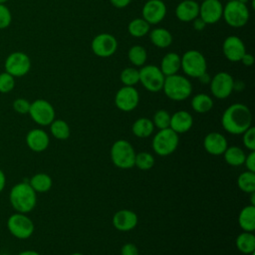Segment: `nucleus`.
I'll use <instances>...</instances> for the list:
<instances>
[{
    "instance_id": "1",
    "label": "nucleus",
    "mask_w": 255,
    "mask_h": 255,
    "mask_svg": "<svg viewBox=\"0 0 255 255\" xmlns=\"http://www.w3.org/2000/svg\"><path fill=\"white\" fill-rule=\"evenodd\" d=\"M221 125L231 134H242L252 125V114L247 106L233 104L222 114Z\"/></svg>"
},
{
    "instance_id": "2",
    "label": "nucleus",
    "mask_w": 255,
    "mask_h": 255,
    "mask_svg": "<svg viewBox=\"0 0 255 255\" xmlns=\"http://www.w3.org/2000/svg\"><path fill=\"white\" fill-rule=\"evenodd\" d=\"M9 201L16 212L29 213L37 203V195L29 182H19L15 184L9 193Z\"/></svg>"
},
{
    "instance_id": "3",
    "label": "nucleus",
    "mask_w": 255,
    "mask_h": 255,
    "mask_svg": "<svg viewBox=\"0 0 255 255\" xmlns=\"http://www.w3.org/2000/svg\"><path fill=\"white\" fill-rule=\"evenodd\" d=\"M162 91L168 99L180 102L189 98L192 92V85L187 78L175 74L165 77Z\"/></svg>"
},
{
    "instance_id": "4",
    "label": "nucleus",
    "mask_w": 255,
    "mask_h": 255,
    "mask_svg": "<svg viewBox=\"0 0 255 255\" xmlns=\"http://www.w3.org/2000/svg\"><path fill=\"white\" fill-rule=\"evenodd\" d=\"M135 151L126 139H119L115 141L111 148V159L113 163L122 169H128L134 166Z\"/></svg>"
},
{
    "instance_id": "5",
    "label": "nucleus",
    "mask_w": 255,
    "mask_h": 255,
    "mask_svg": "<svg viewBox=\"0 0 255 255\" xmlns=\"http://www.w3.org/2000/svg\"><path fill=\"white\" fill-rule=\"evenodd\" d=\"M180 69L191 78H199L206 73L207 63L202 53L197 50H188L180 57Z\"/></svg>"
},
{
    "instance_id": "6",
    "label": "nucleus",
    "mask_w": 255,
    "mask_h": 255,
    "mask_svg": "<svg viewBox=\"0 0 255 255\" xmlns=\"http://www.w3.org/2000/svg\"><path fill=\"white\" fill-rule=\"evenodd\" d=\"M178 134L170 128L159 129L153 136L151 145L154 152L160 156L171 154L178 145Z\"/></svg>"
},
{
    "instance_id": "7",
    "label": "nucleus",
    "mask_w": 255,
    "mask_h": 255,
    "mask_svg": "<svg viewBox=\"0 0 255 255\" xmlns=\"http://www.w3.org/2000/svg\"><path fill=\"white\" fill-rule=\"evenodd\" d=\"M7 229L17 239H28L34 233V223L26 213L15 212L7 219Z\"/></svg>"
},
{
    "instance_id": "8",
    "label": "nucleus",
    "mask_w": 255,
    "mask_h": 255,
    "mask_svg": "<svg viewBox=\"0 0 255 255\" xmlns=\"http://www.w3.org/2000/svg\"><path fill=\"white\" fill-rule=\"evenodd\" d=\"M249 16L250 13L246 4L237 0L228 1L223 7L222 17L230 27L240 28L245 26L249 20Z\"/></svg>"
},
{
    "instance_id": "9",
    "label": "nucleus",
    "mask_w": 255,
    "mask_h": 255,
    "mask_svg": "<svg viewBox=\"0 0 255 255\" xmlns=\"http://www.w3.org/2000/svg\"><path fill=\"white\" fill-rule=\"evenodd\" d=\"M4 68L5 72L14 78L23 77L27 75L31 69V60L26 53L15 51L9 54L5 59Z\"/></svg>"
},
{
    "instance_id": "10",
    "label": "nucleus",
    "mask_w": 255,
    "mask_h": 255,
    "mask_svg": "<svg viewBox=\"0 0 255 255\" xmlns=\"http://www.w3.org/2000/svg\"><path fill=\"white\" fill-rule=\"evenodd\" d=\"M139 72V83L148 92L156 93L162 90L165 76L155 65H145Z\"/></svg>"
},
{
    "instance_id": "11",
    "label": "nucleus",
    "mask_w": 255,
    "mask_h": 255,
    "mask_svg": "<svg viewBox=\"0 0 255 255\" xmlns=\"http://www.w3.org/2000/svg\"><path fill=\"white\" fill-rule=\"evenodd\" d=\"M28 114L36 124L42 127L50 126L55 120L54 107L44 99H38L32 102Z\"/></svg>"
},
{
    "instance_id": "12",
    "label": "nucleus",
    "mask_w": 255,
    "mask_h": 255,
    "mask_svg": "<svg viewBox=\"0 0 255 255\" xmlns=\"http://www.w3.org/2000/svg\"><path fill=\"white\" fill-rule=\"evenodd\" d=\"M91 48L96 56L100 58H109L116 53L118 49V41L112 34L101 33L92 40Z\"/></svg>"
},
{
    "instance_id": "13",
    "label": "nucleus",
    "mask_w": 255,
    "mask_h": 255,
    "mask_svg": "<svg viewBox=\"0 0 255 255\" xmlns=\"http://www.w3.org/2000/svg\"><path fill=\"white\" fill-rule=\"evenodd\" d=\"M210 91L216 99H226L233 92L234 79L227 72H219L210 80Z\"/></svg>"
},
{
    "instance_id": "14",
    "label": "nucleus",
    "mask_w": 255,
    "mask_h": 255,
    "mask_svg": "<svg viewBox=\"0 0 255 255\" xmlns=\"http://www.w3.org/2000/svg\"><path fill=\"white\" fill-rule=\"evenodd\" d=\"M139 102L138 92L134 87L124 86L121 88L115 96L116 107L123 112L133 111Z\"/></svg>"
},
{
    "instance_id": "15",
    "label": "nucleus",
    "mask_w": 255,
    "mask_h": 255,
    "mask_svg": "<svg viewBox=\"0 0 255 255\" xmlns=\"http://www.w3.org/2000/svg\"><path fill=\"white\" fill-rule=\"evenodd\" d=\"M141 15L149 25L158 24L166 15V6L162 0H148L142 7Z\"/></svg>"
},
{
    "instance_id": "16",
    "label": "nucleus",
    "mask_w": 255,
    "mask_h": 255,
    "mask_svg": "<svg viewBox=\"0 0 255 255\" xmlns=\"http://www.w3.org/2000/svg\"><path fill=\"white\" fill-rule=\"evenodd\" d=\"M223 5L219 0H202L199 5V17L206 24H215L222 18Z\"/></svg>"
},
{
    "instance_id": "17",
    "label": "nucleus",
    "mask_w": 255,
    "mask_h": 255,
    "mask_svg": "<svg viewBox=\"0 0 255 255\" xmlns=\"http://www.w3.org/2000/svg\"><path fill=\"white\" fill-rule=\"evenodd\" d=\"M222 51L227 60L230 62H239L246 53L243 41L234 35L228 36L222 44Z\"/></svg>"
},
{
    "instance_id": "18",
    "label": "nucleus",
    "mask_w": 255,
    "mask_h": 255,
    "mask_svg": "<svg viewBox=\"0 0 255 255\" xmlns=\"http://www.w3.org/2000/svg\"><path fill=\"white\" fill-rule=\"evenodd\" d=\"M227 146H228L227 139L220 132L211 131L207 133L203 139L204 149L212 155L223 154Z\"/></svg>"
},
{
    "instance_id": "19",
    "label": "nucleus",
    "mask_w": 255,
    "mask_h": 255,
    "mask_svg": "<svg viewBox=\"0 0 255 255\" xmlns=\"http://www.w3.org/2000/svg\"><path fill=\"white\" fill-rule=\"evenodd\" d=\"M137 215L128 209L117 211L113 217V224L117 230L126 232L132 230L137 225Z\"/></svg>"
},
{
    "instance_id": "20",
    "label": "nucleus",
    "mask_w": 255,
    "mask_h": 255,
    "mask_svg": "<svg viewBox=\"0 0 255 255\" xmlns=\"http://www.w3.org/2000/svg\"><path fill=\"white\" fill-rule=\"evenodd\" d=\"M28 147L35 152H42L47 149L50 143L48 133L42 128H32L26 135Z\"/></svg>"
},
{
    "instance_id": "21",
    "label": "nucleus",
    "mask_w": 255,
    "mask_h": 255,
    "mask_svg": "<svg viewBox=\"0 0 255 255\" xmlns=\"http://www.w3.org/2000/svg\"><path fill=\"white\" fill-rule=\"evenodd\" d=\"M175 16L181 22L193 21L199 16V4L194 0H183L176 6Z\"/></svg>"
},
{
    "instance_id": "22",
    "label": "nucleus",
    "mask_w": 255,
    "mask_h": 255,
    "mask_svg": "<svg viewBox=\"0 0 255 255\" xmlns=\"http://www.w3.org/2000/svg\"><path fill=\"white\" fill-rule=\"evenodd\" d=\"M193 125L192 116L186 111H177L170 116L169 128L177 134L188 131Z\"/></svg>"
},
{
    "instance_id": "23",
    "label": "nucleus",
    "mask_w": 255,
    "mask_h": 255,
    "mask_svg": "<svg viewBox=\"0 0 255 255\" xmlns=\"http://www.w3.org/2000/svg\"><path fill=\"white\" fill-rule=\"evenodd\" d=\"M159 69L165 77L177 74L180 69V56L174 52L165 54L161 59Z\"/></svg>"
},
{
    "instance_id": "24",
    "label": "nucleus",
    "mask_w": 255,
    "mask_h": 255,
    "mask_svg": "<svg viewBox=\"0 0 255 255\" xmlns=\"http://www.w3.org/2000/svg\"><path fill=\"white\" fill-rule=\"evenodd\" d=\"M239 226L243 231L253 232L255 230V206L250 204L243 207L238 216Z\"/></svg>"
},
{
    "instance_id": "25",
    "label": "nucleus",
    "mask_w": 255,
    "mask_h": 255,
    "mask_svg": "<svg viewBox=\"0 0 255 255\" xmlns=\"http://www.w3.org/2000/svg\"><path fill=\"white\" fill-rule=\"evenodd\" d=\"M149 40L155 47L164 49L171 45L172 35L165 28H155L149 31Z\"/></svg>"
},
{
    "instance_id": "26",
    "label": "nucleus",
    "mask_w": 255,
    "mask_h": 255,
    "mask_svg": "<svg viewBox=\"0 0 255 255\" xmlns=\"http://www.w3.org/2000/svg\"><path fill=\"white\" fill-rule=\"evenodd\" d=\"M29 184L35 190L36 193L37 192L44 193L51 189V187L53 185V180L49 174L44 173V172H39V173L34 174L30 178Z\"/></svg>"
},
{
    "instance_id": "27",
    "label": "nucleus",
    "mask_w": 255,
    "mask_h": 255,
    "mask_svg": "<svg viewBox=\"0 0 255 255\" xmlns=\"http://www.w3.org/2000/svg\"><path fill=\"white\" fill-rule=\"evenodd\" d=\"M237 249L243 254H251L255 251V236L252 232L243 231L235 240Z\"/></svg>"
},
{
    "instance_id": "28",
    "label": "nucleus",
    "mask_w": 255,
    "mask_h": 255,
    "mask_svg": "<svg viewBox=\"0 0 255 255\" xmlns=\"http://www.w3.org/2000/svg\"><path fill=\"white\" fill-rule=\"evenodd\" d=\"M153 123L147 118H139L131 126L132 133L140 138L148 137L153 132Z\"/></svg>"
},
{
    "instance_id": "29",
    "label": "nucleus",
    "mask_w": 255,
    "mask_h": 255,
    "mask_svg": "<svg viewBox=\"0 0 255 255\" xmlns=\"http://www.w3.org/2000/svg\"><path fill=\"white\" fill-rule=\"evenodd\" d=\"M223 156L225 161L231 166H240L244 163L246 154L244 150L236 145L227 146L225 151L223 152Z\"/></svg>"
},
{
    "instance_id": "30",
    "label": "nucleus",
    "mask_w": 255,
    "mask_h": 255,
    "mask_svg": "<svg viewBox=\"0 0 255 255\" xmlns=\"http://www.w3.org/2000/svg\"><path fill=\"white\" fill-rule=\"evenodd\" d=\"M213 107V100L206 94H197L191 100V108L198 114H205Z\"/></svg>"
},
{
    "instance_id": "31",
    "label": "nucleus",
    "mask_w": 255,
    "mask_h": 255,
    "mask_svg": "<svg viewBox=\"0 0 255 255\" xmlns=\"http://www.w3.org/2000/svg\"><path fill=\"white\" fill-rule=\"evenodd\" d=\"M128 30L132 37L140 38L149 33L150 25L143 18H135L129 22Z\"/></svg>"
},
{
    "instance_id": "32",
    "label": "nucleus",
    "mask_w": 255,
    "mask_h": 255,
    "mask_svg": "<svg viewBox=\"0 0 255 255\" xmlns=\"http://www.w3.org/2000/svg\"><path fill=\"white\" fill-rule=\"evenodd\" d=\"M128 58L129 62L135 67H141L145 64L147 59V53L145 49L140 45H133L128 52Z\"/></svg>"
},
{
    "instance_id": "33",
    "label": "nucleus",
    "mask_w": 255,
    "mask_h": 255,
    "mask_svg": "<svg viewBox=\"0 0 255 255\" xmlns=\"http://www.w3.org/2000/svg\"><path fill=\"white\" fill-rule=\"evenodd\" d=\"M50 131L54 137L61 140L67 139L71 134L69 125L63 120H54L50 124Z\"/></svg>"
},
{
    "instance_id": "34",
    "label": "nucleus",
    "mask_w": 255,
    "mask_h": 255,
    "mask_svg": "<svg viewBox=\"0 0 255 255\" xmlns=\"http://www.w3.org/2000/svg\"><path fill=\"white\" fill-rule=\"evenodd\" d=\"M237 185L240 190L246 193L255 192V172L244 171L237 178Z\"/></svg>"
},
{
    "instance_id": "35",
    "label": "nucleus",
    "mask_w": 255,
    "mask_h": 255,
    "mask_svg": "<svg viewBox=\"0 0 255 255\" xmlns=\"http://www.w3.org/2000/svg\"><path fill=\"white\" fill-rule=\"evenodd\" d=\"M120 79L124 86L133 87L134 85L139 83V72L135 68L128 67L122 71Z\"/></svg>"
},
{
    "instance_id": "36",
    "label": "nucleus",
    "mask_w": 255,
    "mask_h": 255,
    "mask_svg": "<svg viewBox=\"0 0 255 255\" xmlns=\"http://www.w3.org/2000/svg\"><path fill=\"white\" fill-rule=\"evenodd\" d=\"M134 165L141 170H148L154 165V157L147 151L135 153Z\"/></svg>"
},
{
    "instance_id": "37",
    "label": "nucleus",
    "mask_w": 255,
    "mask_h": 255,
    "mask_svg": "<svg viewBox=\"0 0 255 255\" xmlns=\"http://www.w3.org/2000/svg\"><path fill=\"white\" fill-rule=\"evenodd\" d=\"M153 126L157 128L158 129H163L166 128H169L170 123V115L165 110H158L154 113L153 119H152Z\"/></svg>"
},
{
    "instance_id": "38",
    "label": "nucleus",
    "mask_w": 255,
    "mask_h": 255,
    "mask_svg": "<svg viewBox=\"0 0 255 255\" xmlns=\"http://www.w3.org/2000/svg\"><path fill=\"white\" fill-rule=\"evenodd\" d=\"M15 87V78L7 72L0 73V93L8 94Z\"/></svg>"
},
{
    "instance_id": "39",
    "label": "nucleus",
    "mask_w": 255,
    "mask_h": 255,
    "mask_svg": "<svg viewBox=\"0 0 255 255\" xmlns=\"http://www.w3.org/2000/svg\"><path fill=\"white\" fill-rule=\"evenodd\" d=\"M242 134H243L242 140H243L244 146L250 151L255 150V128L251 126Z\"/></svg>"
},
{
    "instance_id": "40",
    "label": "nucleus",
    "mask_w": 255,
    "mask_h": 255,
    "mask_svg": "<svg viewBox=\"0 0 255 255\" xmlns=\"http://www.w3.org/2000/svg\"><path fill=\"white\" fill-rule=\"evenodd\" d=\"M12 22V14L5 4H0V29H6Z\"/></svg>"
},
{
    "instance_id": "41",
    "label": "nucleus",
    "mask_w": 255,
    "mask_h": 255,
    "mask_svg": "<svg viewBox=\"0 0 255 255\" xmlns=\"http://www.w3.org/2000/svg\"><path fill=\"white\" fill-rule=\"evenodd\" d=\"M30 105H31V103L28 100H26L24 98H18L16 100H14L12 107L16 113H18L20 115H26L29 113Z\"/></svg>"
},
{
    "instance_id": "42",
    "label": "nucleus",
    "mask_w": 255,
    "mask_h": 255,
    "mask_svg": "<svg viewBox=\"0 0 255 255\" xmlns=\"http://www.w3.org/2000/svg\"><path fill=\"white\" fill-rule=\"evenodd\" d=\"M248 171L255 172V150L250 151L248 155H246L244 163H243Z\"/></svg>"
},
{
    "instance_id": "43",
    "label": "nucleus",
    "mask_w": 255,
    "mask_h": 255,
    "mask_svg": "<svg viewBox=\"0 0 255 255\" xmlns=\"http://www.w3.org/2000/svg\"><path fill=\"white\" fill-rule=\"evenodd\" d=\"M121 255H138L137 247L132 243H126L121 249Z\"/></svg>"
},
{
    "instance_id": "44",
    "label": "nucleus",
    "mask_w": 255,
    "mask_h": 255,
    "mask_svg": "<svg viewBox=\"0 0 255 255\" xmlns=\"http://www.w3.org/2000/svg\"><path fill=\"white\" fill-rule=\"evenodd\" d=\"M240 62H242V64H243L244 66L250 67V66H252V65L254 64V57H253L252 54L246 52V53L242 56Z\"/></svg>"
},
{
    "instance_id": "45",
    "label": "nucleus",
    "mask_w": 255,
    "mask_h": 255,
    "mask_svg": "<svg viewBox=\"0 0 255 255\" xmlns=\"http://www.w3.org/2000/svg\"><path fill=\"white\" fill-rule=\"evenodd\" d=\"M206 25H207V24H206L199 16L196 17V18L193 20V28H194L196 31H198V32L202 31V30L205 28Z\"/></svg>"
},
{
    "instance_id": "46",
    "label": "nucleus",
    "mask_w": 255,
    "mask_h": 255,
    "mask_svg": "<svg viewBox=\"0 0 255 255\" xmlns=\"http://www.w3.org/2000/svg\"><path fill=\"white\" fill-rule=\"evenodd\" d=\"M112 5L115 6L116 8H125L127 7L130 2L131 0H110Z\"/></svg>"
},
{
    "instance_id": "47",
    "label": "nucleus",
    "mask_w": 255,
    "mask_h": 255,
    "mask_svg": "<svg viewBox=\"0 0 255 255\" xmlns=\"http://www.w3.org/2000/svg\"><path fill=\"white\" fill-rule=\"evenodd\" d=\"M5 185H6V175L4 171L0 168V192H2Z\"/></svg>"
},
{
    "instance_id": "48",
    "label": "nucleus",
    "mask_w": 255,
    "mask_h": 255,
    "mask_svg": "<svg viewBox=\"0 0 255 255\" xmlns=\"http://www.w3.org/2000/svg\"><path fill=\"white\" fill-rule=\"evenodd\" d=\"M199 81L201 82V83H203V84H207V83H209L210 82V77H209V75L207 74V73H204L203 75H201L199 78Z\"/></svg>"
},
{
    "instance_id": "49",
    "label": "nucleus",
    "mask_w": 255,
    "mask_h": 255,
    "mask_svg": "<svg viewBox=\"0 0 255 255\" xmlns=\"http://www.w3.org/2000/svg\"><path fill=\"white\" fill-rule=\"evenodd\" d=\"M17 255H41V254L35 250H24L18 253Z\"/></svg>"
},
{
    "instance_id": "50",
    "label": "nucleus",
    "mask_w": 255,
    "mask_h": 255,
    "mask_svg": "<svg viewBox=\"0 0 255 255\" xmlns=\"http://www.w3.org/2000/svg\"><path fill=\"white\" fill-rule=\"evenodd\" d=\"M237 1H239V2H241V3H243V4H246L249 0H237Z\"/></svg>"
},
{
    "instance_id": "51",
    "label": "nucleus",
    "mask_w": 255,
    "mask_h": 255,
    "mask_svg": "<svg viewBox=\"0 0 255 255\" xmlns=\"http://www.w3.org/2000/svg\"><path fill=\"white\" fill-rule=\"evenodd\" d=\"M9 0H0V4H5L6 2H8Z\"/></svg>"
},
{
    "instance_id": "52",
    "label": "nucleus",
    "mask_w": 255,
    "mask_h": 255,
    "mask_svg": "<svg viewBox=\"0 0 255 255\" xmlns=\"http://www.w3.org/2000/svg\"><path fill=\"white\" fill-rule=\"evenodd\" d=\"M71 255H84V254H82V253H79V252H75V253H72Z\"/></svg>"
},
{
    "instance_id": "53",
    "label": "nucleus",
    "mask_w": 255,
    "mask_h": 255,
    "mask_svg": "<svg viewBox=\"0 0 255 255\" xmlns=\"http://www.w3.org/2000/svg\"><path fill=\"white\" fill-rule=\"evenodd\" d=\"M0 255H9V254H7V253H1Z\"/></svg>"
},
{
    "instance_id": "54",
    "label": "nucleus",
    "mask_w": 255,
    "mask_h": 255,
    "mask_svg": "<svg viewBox=\"0 0 255 255\" xmlns=\"http://www.w3.org/2000/svg\"><path fill=\"white\" fill-rule=\"evenodd\" d=\"M228 1H233V0H227V2H228Z\"/></svg>"
},
{
    "instance_id": "55",
    "label": "nucleus",
    "mask_w": 255,
    "mask_h": 255,
    "mask_svg": "<svg viewBox=\"0 0 255 255\" xmlns=\"http://www.w3.org/2000/svg\"><path fill=\"white\" fill-rule=\"evenodd\" d=\"M200 1H202V0H200Z\"/></svg>"
}]
</instances>
